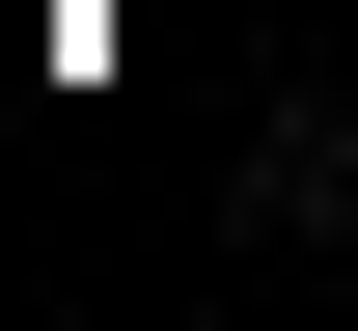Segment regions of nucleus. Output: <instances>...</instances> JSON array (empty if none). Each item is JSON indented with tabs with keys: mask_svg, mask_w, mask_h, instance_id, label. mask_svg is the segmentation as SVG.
<instances>
[{
	"mask_svg": "<svg viewBox=\"0 0 358 331\" xmlns=\"http://www.w3.org/2000/svg\"><path fill=\"white\" fill-rule=\"evenodd\" d=\"M221 193H248V248H331V221H358V139H331V111H275Z\"/></svg>",
	"mask_w": 358,
	"mask_h": 331,
	"instance_id": "f257e3e1",
	"label": "nucleus"
}]
</instances>
